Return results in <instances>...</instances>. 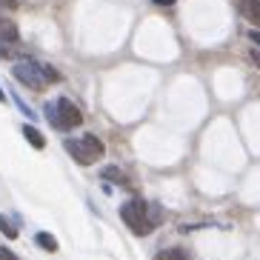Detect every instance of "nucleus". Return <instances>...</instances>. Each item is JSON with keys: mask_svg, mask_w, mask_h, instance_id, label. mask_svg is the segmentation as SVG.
Masks as SVG:
<instances>
[{"mask_svg": "<svg viewBox=\"0 0 260 260\" xmlns=\"http://www.w3.org/2000/svg\"><path fill=\"white\" fill-rule=\"evenodd\" d=\"M66 152L75 157L80 166H92L98 157H103V152H106V146L100 143V138H94V135H83L80 140H66Z\"/></svg>", "mask_w": 260, "mask_h": 260, "instance_id": "nucleus-2", "label": "nucleus"}, {"mask_svg": "<svg viewBox=\"0 0 260 260\" xmlns=\"http://www.w3.org/2000/svg\"><path fill=\"white\" fill-rule=\"evenodd\" d=\"M160 209L157 206H149L146 200H140V198H132V200H126L120 206V217H123V223L129 226L135 235H149V232L160 223Z\"/></svg>", "mask_w": 260, "mask_h": 260, "instance_id": "nucleus-1", "label": "nucleus"}, {"mask_svg": "<svg viewBox=\"0 0 260 260\" xmlns=\"http://www.w3.org/2000/svg\"><path fill=\"white\" fill-rule=\"evenodd\" d=\"M43 72H46V80H49V83H57V80H60V75H57V69H52V66H46V63H43Z\"/></svg>", "mask_w": 260, "mask_h": 260, "instance_id": "nucleus-12", "label": "nucleus"}, {"mask_svg": "<svg viewBox=\"0 0 260 260\" xmlns=\"http://www.w3.org/2000/svg\"><path fill=\"white\" fill-rule=\"evenodd\" d=\"M0 6L3 9H17V0H0Z\"/></svg>", "mask_w": 260, "mask_h": 260, "instance_id": "nucleus-15", "label": "nucleus"}, {"mask_svg": "<svg viewBox=\"0 0 260 260\" xmlns=\"http://www.w3.org/2000/svg\"><path fill=\"white\" fill-rule=\"evenodd\" d=\"M35 243H38L40 249H46V252H57V240H54L49 232H38V235H35Z\"/></svg>", "mask_w": 260, "mask_h": 260, "instance_id": "nucleus-8", "label": "nucleus"}, {"mask_svg": "<svg viewBox=\"0 0 260 260\" xmlns=\"http://www.w3.org/2000/svg\"><path fill=\"white\" fill-rule=\"evenodd\" d=\"M249 40H254V43L260 46V31H257V29H254V31H249Z\"/></svg>", "mask_w": 260, "mask_h": 260, "instance_id": "nucleus-16", "label": "nucleus"}, {"mask_svg": "<svg viewBox=\"0 0 260 260\" xmlns=\"http://www.w3.org/2000/svg\"><path fill=\"white\" fill-rule=\"evenodd\" d=\"M103 180H112V183H120V186H132L129 177L123 175L117 166H106V169H103Z\"/></svg>", "mask_w": 260, "mask_h": 260, "instance_id": "nucleus-6", "label": "nucleus"}, {"mask_svg": "<svg viewBox=\"0 0 260 260\" xmlns=\"http://www.w3.org/2000/svg\"><path fill=\"white\" fill-rule=\"evenodd\" d=\"M0 43H6V46L17 43V29H15L12 23H3V26H0Z\"/></svg>", "mask_w": 260, "mask_h": 260, "instance_id": "nucleus-9", "label": "nucleus"}, {"mask_svg": "<svg viewBox=\"0 0 260 260\" xmlns=\"http://www.w3.org/2000/svg\"><path fill=\"white\" fill-rule=\"evenodd\" d=\"M157 260H191L183 249H166V252L157 254Z\"/></svg>", "mask_w": 260, "mask_h": 260, "instance_id": "nucleus-11", "label": "nucleus"}, {"mask_svg": "<svg viewBox=\"0 0 260 260\" xmlns=\"http://www.w3.org/2000/svg\"><path fill=\"white\" fill-rule=\"evenodd\" d=\"M12 75L20 80L23 86H29V89H35V92H43L46 89V72H43V63H31V60H26V63H17L15 69H12Z\"/></svg>", "mask_w": 260, "mask_h": 260, "instance_id": "nucleus-3", "label": "nucleus"}, {"mask_svg": "<svg viewBox=\"0 0 260 260\" xmlns=\"http://www.w3.org/2000/svg\"><path fill=\"white\" fill-rule=\"evenodd\" d=\"M0 260H17L15 252H9L6 246H0Z\"/></svg>", "mask_w": 260, "mask_h": 260, "instance_id": "nucleus-14", "label": "nucleus"}, {"mask_svg": "<svg viewBox=\"0 0 260 260\" xmlns=\"http://www.w3.org/2000/svg\"><path fill=\"white\" fill-rule=\"evenodd\" d=\"M23 138L29 140L35 149H46V138H43V135H40L35 126H23Z\"/></svg>", "mask_w": 260, "mask_h": 260, "instance_id": "nucleus-7", "label": "nucleus"}, {"mask_svg": "<svg viewBox=\"0 0 260 260\" xmlns=\"http://www.w3.org/2000/svg\"><path fill=\"white\" fill-rule=\"evenodd\" d=\"M240 15H243L254 29H260V0H240Z\"/></svg>", "mask_w": 260, "mask_h": 260, "instance_id": "nucleus-5", "label": "nucleus"}, {"mask_svg": "<svg viewBox=\"0 0 260 260\" xmlns=\"http://www.w3.org/2000/svg\"><path fill=\"white\" fill-rule=\"evenodd\" d=\"M152 3H160V6H172L175 0H152Z\"/></svg>", "mask_w": 260, "mask_h": 260, "instance_id": "nucleus-17", "label": "nucleus"}, {"mask_svg": "<svg viewBox=\"0 0 260 260\" xmlns=\"http://www.w3.org/2000/svg\"><path fill=\"white\" fill-rule=\"evenodd\" d=\"M0 232L6 237H17V223H12L9 214H0Z\"/></svg>", "mask_w": 260, "mask_h": 260, "instance_id": "nucleus-10", "label": "nucleus"}, {"mask_svg": "<svg viewBox=\"0 0 260 260\" xmlns=\"http://www.w3.org/2000/svg\"><path fill=\"white\" fill-rule=\"evenodd\" d=\"M54 115H57L54 129H75V126L83 123V112H80L69 98H57L54 100Z\"/></svg>", "mask_w": 260, "mask_h": 260, "instance_id": "nucleus-4", "label": "nucleus"}, {"mask_svg": "<svg viewBox=\"0 0 260 260\" xmlns=\"http://www.w3.org/2000/svg\"><path fill=\"white\" fill-rule=\"evenodd\" d=\"M252 60H254V63H257V66H260V52H252Z\"/></svg>", "mask_w": 260, "mask_h": 260, "instance_id": "nucleus-18", "label": "nucleus"}, {"mask_svg": "<svg viewBox=\"0 0 260 260\" xmlns=\"http://www.w3.org/2000/svg\"><path fill=\"white\" fill-rule=\"evenodd\" d=\"M0 100H3V103H6V94H3V89H0Z\"/></svg>", "mask_w": 260, "mask_h": 260, "instance_id": "nucleus-19", "label": "nucleus"}, {"mask_svg": "<svg viewBox=\"0 0 260 260\" xmlns=\"http://www.w3.org/2000/svg\"><path fill=\"white\" fill-rule=\"evenodd\" d=\"M12 98H15V103H17V109H20V112H23V115H26V117H29V120H31V117H35V112H31V109H29V106H26L23 100L17 98V94H12Z\"/></svg>", "mask_w": 260, "mask_h": 260, "instance_id": "nucleus-13", "label": "nucleus"}]
</instances>
